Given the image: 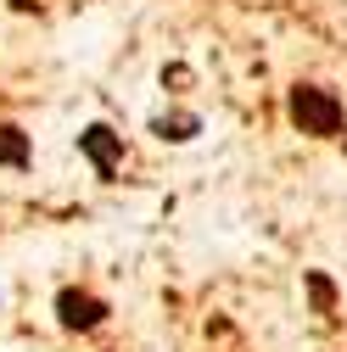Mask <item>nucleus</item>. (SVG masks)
<instances>
[{
    "mask_svg": "<svg viewBox=\"0 0 347 352\" xmlns=\"http://www.w3.org/2000/svg\"><path fill=\"white\" fill-rule=\"evenodd\" d=\"M286 112H291V123L302 129V135H319V140H336L341 123H347L341 101H336L330 90H319V84H291Z\"/></svg>",
    "mask_w": 347,
    "mask_h": 352,
    "instance_id": "nucleus-1",
    "label": "nucleus"
},
{
    "mask_svg": "<svg viewBox=\"0 0 347 352\" xmlns=\"http://www.w3.org/2000/svg\"><path fill=\"white\" fill-rule=\"evenodd\" d=\"M78 157L96 168L101 185H112L118 168H123V135H118L112 123H84V129H78Z\"/></svg>",
    "mask_w": 347,
    "mask_h": 352,
    "instance_id": "nucleus-2",
    "label": "nucleus"
},
{
    "mask_svg": "<svg viewBox=\"0 0 347 352\" xmlns=\"http://www.w3.org/2000/svg\"><path fill=\"white\" fill-rule=\"evenodd\" d=\"M107 314H112V307H107L96 291H84V285H62V291H56V324H62L67 336H90V330H101Z\"/></svg>",
    "mask_w": 347,
    "mask_h": 352,
    "instance_id": "nucleus-3",
    "label": "nucleus"
},
{
    "mask_svg": "<svg viewBox=\"0 0 347 352\" xmlns=\"http://www.w3.org/2000/svg\"><path fill=\"white\" fill-rule=\"evenodd\" d=\"M0 168H12V173L34 168V135L23 123H0Z\"/></svg>",
    "mask_w": 347,
    "mask_h": 352,
    "instance_id": "nucleus-4",
    "label": "nucleus"
},
{
    "mask_svg": "<svg viewBox=\"0 0 347 352\" xmlns=\"http://www.w3.org/2000/svg\"><path fill=\"white\" fill-rule=\"evenodd\" d=\"M196 129H202L196 112H174V118H157V123H151V135H157V140H174V146H185V140H196Z\"/></svg>",
    "mask_w": 347,
    "mask_h": 352,
    "instance_id": "nucleus-5",
    "label": "nucleus"
},
{
    "mask_svg": "<svg viewBox=\"0 0 347 352\" xmlns=\"http://www.w3.org/2000/svg\"><path fill=\"white\" fill-rule=\"evenodd\" d=\"M308 291H314V307H319V314H330V302H336L330 280H325V274H308Z\"/></svg>",
    "mask_w": 347,
    "mask_h": 352,
    "instance_id": "nucleus-6",
    "label": "nucleus"
}]
</instances>
